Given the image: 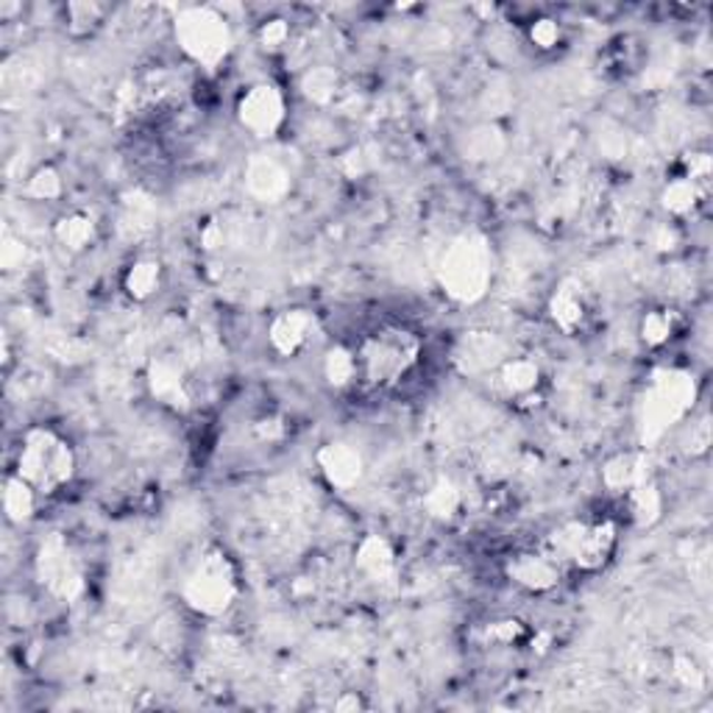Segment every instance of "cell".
<instances>
[{"label":"cell","instance_id":"obj_1","mask_svg":"<svg viewBox=\"0 0 713 713\" xmlns=\"http://www.w3.org/2000/svg\"><path fill=\"white\" fill-rule=\"evenodd\" d=\"M421 351L424 343L413 329L396 327V323L374 329L354 345L360 385L371 391H391L402 385L419 369Z\"/></svg>","mask_w":713,"mask_h":713},{"label":"cell","instance_id":"obj_2","mask_svg":"<svg viewBox=\"0 0 713 713\" xmlns=\"http://www.w3.org/2000/svg\"><path fill=\"white\" fill-rule=\"evenodd\" d=\"M79 458L68 438L53 426H31L20 438L18 458H14V474L37 491V496H57L59 491L76 480Z\"/></svg>","mask_w":713,"mask_h":713},{"label":"cell","instance_id":"obj_3","mask_svg":"<svg viewBox=\"0 0 713 713\" xmlns=\"http://www.w3.org/2000/svg\"><path fill=\"white\" fill-rule=\"evenodd\" d=\"M546 550L583 574H596L613 561L619 550V524L613 519H572L550 535Z\"/></svg>","mask_w":713,"mask_h":713},{"label":"cell","instance_id":"obj_4","mask_svg":"<svg viewBox=\"0 0 713 713\" xmlns=\"http://www.w3.org/2000/svg\"><path fill=\"white\" fill-rule=\"evenodd\" d=\"M238 569L223 550H207L182 583V600L199 616H223L238 600Z\"/></svg>","mask_w":713,"mask_h":713},{"label":"cell","instance_id":"obj_5","mask_svg":"<svg viewBox=\"0 0 713 713\" xmlns=\"http://www.w3.org/2000/svg\"><path fill=\"white\" fill-rule=\"evenodd\" d=\"M175 42L201 68L212 70L227 62L232 51V29L215 9H184L175 20Z\"/></svg>","mask_w":713,"mask_h":713},{"label":"cell","instance_id":"obj_6","mask_svg":"<svg viewBox=\"0 0 713 713\" xmlns=\"http://www.w3.org/2000/svg\"><path fill=\"white\" fill-rule=\"evenodd\" d=\"M644 415H641V426H644L646 441H655L663 432L672 430L674 424L685 419L694 408V380L683 371H661L652 376L650 388L644 396Z\"/></svg>","mask_w":713,"mask_h":713},{"label":"cell","instance_id":"obj_7","mask_svg":"<svg viewBox=\"0 0 713 713\" xmlns=\"http://www.w3.org/2000/svg\"><path fill=\"white\" fill-rule=\"evenodd\" d=\"M491 282V251L485 240L465 238L454 240L441 262V284L454 301H476L485 295Z\"/></svg>","mask_w":713,"mask_h":713},{"label":"cell","instance_id":"obj_8","mask_svg":"<svg viewBox=\"0 0 713 713\" xmlns=\"http://www.w3.org/2000/svg\"><path fill=\"white\" fill-rule=\"evenodd\" d=\"M238 120L249 134L268 140L277 137L279 129L288 120V101L279 87L260 81V84L249 87L238 101Z\"/></svg>","mask_w":713,"mask_h":713},{"label":"cell","instance_id":"obj_9","mask_svg":"<svg viewBox=\"0 0 713 713\" xmlns=\"http://www.w3.org/2000/svg\"><path fill=\"white\" fill-rule=\"evenodd\" d=\"M504 574L513 585L530 594H546V591L558 589L563 578V563L552 555L550 550H526L515 552L508 563H504Z\"/></svg>","mask_w":713,"mask_h":713},{"label":"cell","instance_id":"obj_10","mask_svg":"<svg viewBox=\"0 0 713 713\" xmlns=\"http://www.w3.org/2000/svg\"><path fill=\"white\" fill-rule=\"evenodd\" d=\"M318 334V315L304 307L282 310L268 323V343L279 356H299Z\"/></svg>","mask_w":713,"mask_h":713},{"label":"cell","instance_id":"obj_11","mask_svg":"<svg viewBox=\"0 0 713 713\" xmlns=\"http://www.w3.org/2000/svg\"><path fill=\"white\" fill-rule=\"evenodd\" d=\"M496 385L502 391L504 399H510L519 408H526L532 404V399L541 396V388H544V374H541V365L530 356H508L502 360L496 371Z\"/></svg>","mask_w":713,"mask_h":713},{"label":"cell","instance_id":"obj_12","mask_svg":"<svg viewBox=\"0 0 713 713\" xmlns=\"http://www.w3.org/2000/svg\"><path fill=\"white\" fill-rule=\"evenodd\" d=\"M40 578L51 589V594L62 600H73L81 591V572L76 558L64 546L62 539H51L40 552Z\"/></svg>","mask_w":713,"mask_h":713},{"label":"cell","instance_id":"obj_13","mask_svg":"<svg viewBox=\"0 0 713 713\" xmlns=\"http://www.w3.org/2000/svg\"><path fill=\"white\" fill-rule=\"evenodd\" d=\"M454 360L465 374H493L508 360L504 343L488 332H471L454 349Z\"/></svg>","mask_w":713,"mask_h":713},{"label":"cell","instance_id":"obj_14","mask_svg":"<svg viewBox=\"0 0 713 713\" xmlns=\"http://www.w3.org/2000/svg\"><path fill=\"white\" fill-rule=\"evenodd\" d=\"M550 318L563 334H578L591 318V304L585 290L578 282H566L552 293Z\"/></svg>","mask_w":713,"mask_h":713},{"label":"cell","instance_id":"obj_15","mask_svg":"<svg viewBox=\"0 0 713 713\" xmlns=\"http://www.w3.org/2000/svg\"><path fill=\"white\" fill-rule=\"evenodd\" d=\"M148 385H151V393L157 402L175 410L188 408V380H184L182 363H175L173 356H159V360H153L151 374H148Z\"/></svg>","mask_w":713,"mask_h":713},{"label":"cell","instance_id":"obj_16","mask_svg":"<svg viewBox=\"0 0 713 713\" xmlns=\"http://www.w3.org/2000/svg\"><path fill=\"white\" fill-rule=\"evenodd\" d=\"M321 471L334 488H351L363 480V458L349 446V443H329L318 454Z\"/></svg>","mask_w":713,"mask_h":713},{"label":"cell","instance_id":"obj_17","mask_svg":"<svg viewBox=\"0 0 713 713\" xmlns=\"http://www.w3.org/2000/svg\"><path fill=\"white\" fill-rule=\"evenodd\" d=\"M683 312L674 307L661 304L652 307L641 315L639 321V338L646 349H666L680 332H683Z\"/></svg>","mask_w":713,"mask_h":713},{"label":"cell","instance_id":"obj_18","mask_svg":"<svg viewBox=\"0 0 713 713\" xmlns=\"http://www.w3.org/2000/svg\"><path fill=\"white\" fill-rule=\"evenodd\" d=\"M707 199V184H696L691 179H683V175H674L669 179L666 188H663V210L669 212L672 218L683 221V218L694 215Z\"/></svg>","mask_w":713,"mask_h":713},{"label":"cell","instance_id":"obj_19","mask_svg":"<svg viewBox=\"0 0 713 713\" xmlns=\"http://www.w3.org/2000/svg\"><path fill=\"white\" fill-rule=\"evenodd\" d=\"M602 482L613 493H630L646 482V458L641 452H622L602 469Z\"/></svg>","mask_w":713,"mask_h":713},{"label":"cell","instance_id":"obj_20","mask_svg":"<svg viewBox=\"0 0 713 713\" xmlns=\"http://www.w3.org/2000/svg\"><path fill=\"white\" fill-rule=\"evenodd\" d=\"M164 284V268L159 260H151V257H142V260H134L123 273V290L134 301H148L162 290Z\"/></svg>","mask_w":713,"mask_h":713},{"label":"cell","instance_id":"obj_21","mask_svg":"<svg viewBox=\"0 0 713 713\" xmlns=\"http://www.w3.org/2000/svg\"><path fill=\"white\" fill-rule=\"evenodd\" d=\"M53 234H57L59 245H64L68 251H87L96 243L98 223L87 212H68L57 221Z\"/></svg>","mask_w":713,"mask_h":713},{"label":"cell","instance_id":"obj_22","mask_svg":"<svg viewBox=\"0 0 713 713\" xmlns=\"http://www.w3.org/2000/svg\"><path fill=\"white\" fill-rule=\"evenodd\" d=\"M323 376L332 388L345 391L351 385H360V371H356V354L351 345H332L323 354Z\"/></svg>","mask_w":713,"mask_h":713},{"label":"cell","instance_id":"obj_23","mask_svg":"<svg viewBox=\"0 0 713 713\" xmlns=\"http://www.w3.org/2000/svg\"><path fill=\"white\" fill-rule=\"evenodd\" d=\"M249 188L251 193L260 195V199L277 201L279 195L288 190V175L279 168L277 162H268V159H257L249 168Z\"/></svg>","mask_w":713,"mask_h":713},{"label":"cell","instance_id":"obj_24","mask_svg":"<svg viewBox=\"0 0 713 713\" xmlns=\"http://www.w3.org/2000/svg\"><path fill=\"white\" fill-rule=\"evenodd\" d=\"M37 502H40L37 491H31V488L12 471V474L7 476V485H3V510H7L9 519L29 521L31 515H34Z\"/></svg>","mask_w":713,"mask_h":713},{"label":"cell","instance_id":"obj_25","mask_svg":"<svg viewBox=\"0 0 713 713\" xmlns=\"http://www.w3.org/2000/svg\"><path fill=\"white\" fill-rule=\"evenodd\" d=\"M356 563H360V569L374 580H385L388 574L393 572V566H396L391 546L382 539H376V535H371V539H365L363 544H360V550H356Z\"/></svg>","mask_w":713,"mask_h":713},{"label":"cell","instance_id":"obj_26","mask_svg":"<svg viewBox=\"0 0 713 713\" xmlns=\"http://www.w3.org/2000/svg\"><path fill=\"white\" fill-rule=\"evenodd\" d=\"M627 502L630 510H633V519H639L641 524H650V521H655L657 513H661V496H657L655 485H652L650 480L641 482L639 488H633V491L627 493Z\"/></svg>","mask_w":713,"mask_h":713},{"label":"cell","instance_id":"obj_27","mask_svg":"<svg viewBox=\"0 0 713 713\" xmlns=\"http://www.w3.org/2000/svg\"><path fill=\"white\" fill-rule=\"evenodd\" d=\"M526 37H530V42L539 48V51H555L563 42V26L552 18H539L530 23Z\"/></svg>","mask_w":713,"mask_h":713},{"label":"cell","instance_id":"obj_28","mask_svg":"<svg viewBox=\"0 0 713 713\" xmlns=\"http://www.w3.org/2000/svg\"><path fill=\"white\" fill-rule=\"evenodd\" d=\"M29 195L40 201H53L62 195V179L53 168H40L29 182Z\"/></svg>","mask_w":713,"mask_h":713},{"label":"cell","instance_id":"obj_29","mask_svg":"<svg viewBox=\"0 0 713 713\" xmlns=\"http://www.w3.org/2000/svg\"><path fill=\"white\" fill-rule=\"evenodd\" d=\"M711 153L707 151H691L685 153L683 162H680V173L683 179H691V182L696 184H707V179H711Z\"/></svg>","mask_w":713,"mask_h":713},{"label":"cell","instance_id":"obj_30","mask_svg":"<svg viewBox=\"0 0 713 713\" xmlns=\"http://www.w3.org/2000/svg\"><path fill=\"white\" fill-rule=\"evenodd\" d=\"M488 635H491L496 644L515 646V644H524V641L530 639V630H526L519 619H504V622L493 624V627L488 630Z\"/></svg>","mask_w":713,"mask_h":713},{"label":"cell","instance_id":"obj_31","mask_svg":"<svg viewBox=\"0 0 713 713\" xmlns=\"http://www.w3.org/2000/svg\"><path fill=\"white\" fill-rule=\"evenodd\" d=\"M284 40H288V26H284L282 20H273V23H268L265 29H262V42H265V46L279 48Z\"/></svg>","mask_w":713,"mask_h":713}]
</instances>
